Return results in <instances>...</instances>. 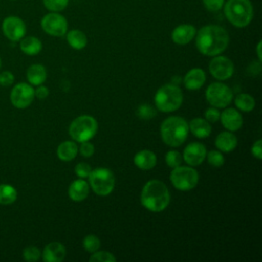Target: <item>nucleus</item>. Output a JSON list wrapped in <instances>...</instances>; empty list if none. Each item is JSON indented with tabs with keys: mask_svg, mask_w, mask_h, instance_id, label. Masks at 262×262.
Returning <instances> with one entry per match:
<instances>
[{
	"mask_svg": "<svg viewBox=\"0 0 262 262\" xmlns=\"http://www.w3.org/2000/svg\"><path fill=\"white\" fill-rule=\"evenodd\" d=\"M206 82V74L200 68L191 69L186 73L183 79V83L186 89L188 90H198Z\"/></svg>",
	"mask_w": 262,
	"mask_h": 262,
	"instance_id": "obj_18",
	"label": "nucleus"
},
{
	"mask_svg": "<svg viewBox=\"0 0 262 262\" xmlns=\"http://www.w3.org/2000/svg\"><path fill=\"white\" fill-rule=\"evenodd\" d=\"M96 120L88 115L77 117L70 125L69 134L77 142H84L90 140L97 132Z\"/></svg>",
	"mask_w": 262,
	"mask_h": 262,
	"instance_id": "obj_6",
	"label": "nucleus"
},
{
	"mask_svg": "<svg viewBox=\"0 0 262 262\" xmlns=\"http://www.w3.org/2000/svg\"><path fill=\"white\" fill-rule=\"evenodd\" d=\"M41 27L45 33L54 37L64 36L68 31V21L57 12H50L41 19Z\"/></svg>",
	"mask_w": 262,
	"mask_h": 262,
	"instance_id": "obj_10",
	"label": "nucleus"
},
{
	"mask_svg": "<svg viewBox=\"0 0 262 262\" xmlns=\"http://www.w3.org/2000/svg\"><path fill=\"white\" fill-rule=\"evenodd\" d=\"M162 140L169 146L181 145L188 135V123L181 117L173 116L163 121L161 125Z\"/></svg>",
	"mask_w": 262,
	"mask_h": 262,
	"instance_id": "obj_3",
	"label": "nucleus"
},
{
	"mask_svg": "<svg viewBox=\"0 0 262 262\" xmlns=\"http://www.w3.org/2000/svg\"><path fill=\"white\" fill-rule=\"evenodd\" d=\"M23 257L28 262H35L40 259L41 252L37 247L29 246L23 251Z\"/></svg>",
	"mask_w": 262,
	"mask_h": 262,
	"instance_id": "obj_34",
	"label": "nucleus"
},
{
	"mask_svg": "<svg viewBox=\"0 0 262 262\" xmlns=\"http://www.w3.org/2000/svg\"><path fill=\"white\" fill-rule=\"evenodd\" d=\"M49 94V90L46 86L39 85L37 89H35V96L39 99H45Z\"/></svg>",
	"mask_w": 262,
	"mask_h": 262,
	"instance_id": "obj_42",
	"label": "nucleus"
},
{
	"mask_svg": "<svg viewBox=\"0 0 262 262\" xmlns=\"http://www.w3.org/2000/svg\"><path fill=\"white\" fill-rule=\"evenodd\" d=\"M156 111L149 104H141L137 110V116L141 119H150L155 117Z\"/></svg>",
	"mask_w": 262,
	"mask_h": 262,
	"instance_id": "obj_35",
	"label": "nucleus"
},
{
	"mask_svg": "<svg viewBox=\"0 0 262 262\" xmlns=\"http://www.w3.org/2000/svg\"><path fill=\"white\" fill-rule=\"evenodd\" d=\"M215 145L219 150L223 152H229L236 147L237 138L231 131H223L217 135L215 139Z\"/></svg>",
	"mask_w": 262,
	"mask_h": 262,
	"instance_id": "obj_20",
	"label": "nucleus"
},
{
	"mask_svg": "<svg viewBox=\"0 0 262 262\" xmlns=\"http://www.w3.org/2000/svg\"><path fill=\"white\" fill-rule=\"evenodd\" d=\"M207 101L215 107H226L232 100L233 94L230 88L220 82L212 83L206 90Z\"/></svg>",
	"mask_w": 262,
	"mask_h": 262,
	"instance_id": "obj_9",
	"label": "nucleus"
},
{
	"mask_svg": "<svg viewBox=\"0 0 262 262\" xmlns=\"http://www.w3.org/2000/svg\"><path fill=\"white\" fill-rule=\"evenodd\" d=\"M116 260V257L111 252L98 250L92 253V255L89 257V261L91 262H114Z\"/></svg>",
	"mask_w": 262,
	"mask_h": 262,
	"instance_id": "obj_30",
	"label": "nucleus"
},
{
	"mask_svg": "<svg viewBox=\"0 0 262 262\" xmlns=\"http://www.w3.org/2000/svg\"><path fill=\"white\" fill-rule=\"evenodd\" d=\"M195 38L198 50L207 56H216L228 46L229 36L225 29L217 25H208L201 28Z\"/></svg>",
	"mask_w": 262,
	"mask_h": 262,
	"instance_id": "obj_1",
	"label": "nucleus"
},
{
	"mask_svg": "<svg viewBox=\"0 0 262 262\" xmlns=\"http://www.w3.org/2000/svg\"><path fill=\"white\" fill-rule=\"evenodd\" d=\"M165 160H166V163L167 165L174 169L178 166L181 165V162H182V156L180 155L179 151L177 150H169L167 154H166V157H165Z\"/></svg>",
	"mask_w": 262,
	"mask_h": 262,
	"instance_id": "obj_32",
	"label": "nucleus"
},
{
	"mask_svg": "<svg viewBox=\"0 0 262 262\" xmlns=\"http://www.w3.org/2000/svg\"><path fill=\"white\" fill-rule=\"evenodd\" d=\"M195 34H196V30L192 25L183 24V25L177 26L173 30L171 34V38L174 43L178 45H185L195 37Z\"/></svg>",
	"mask_w": 262,
	"mask_h": 262,
	"instance_id": "obj_17",
	"label": "nucleus"
},
{
	"mask_svg": "<svg viewBox=\"0 0 262 262\" xmlns=\"http://www.w3.org/2000/svg\"><path fill=\"white\" fill-rule=\"evenodd\" d=\"M223 127L228 131H237L243 126V117L237 110L229 107L220 114V119Z\"/></svg>",
	"mask_w": 262,
	"mask_h": 262,
	"instance_id": "obj_15",
	"label": "nucleus"
},
{
	"mask_svg": "<svg viewBox=\"0 0 262 262\" xmlns=\"http://www.w3.org/2000/svg\"><path fill=\"white\" fill-rule=\"evenodd\" d=\"M47 78L46 69L40 63L32 64L27 70V80L31 85L39 86L42 85Z\"/></svg>",
	"mask_w": 262,
	"mask_h": 262,
	"instance_id": "obj_23",
	"label": "nucleus"
},
{
	"mask_svg": "<svg viewBox=\"0 0 262 262\" xmlns=\"http://www.w3.org/2000/svg\"><path fill=\"white\" fill-rule=\"evenodd\" d=\"M35 89L28 83L16 84L10 92V101L16 108H26L34 100Z\"/></svg>",
	"mask_w": 262,
	"mask_h": 262,
	"instance_id": "obj_11",
	"label": "nucleus"
},
{
	"mask_svg": "<svg viewBox=\"0 0 262 262\" xmlns=\"http://www.w3.org/2000/svg\"><path fill=\"white\" fill-rule=\"evenodd\" d=\"M236 107L243 112H251L255 107V99L248 93H241L234 98Z\"/></svg>",
	"mask_w": 262,
	"mask_h": 262,
	"instance_id": "obj_28",
	"label": "nucleus"
},
{
	"mask_svg": "<svg viewBox=\"0 0 262 262\" xmlns=\"http://www.w3.org/2000/svg\"><path fill=\"white\" fill-rule=\"evenodd\" d=\"M188 129L198 138H206L212 131L211 123L203 118L192 119L188 124Z\"/></svg>",
	"mask_w": 262,
	"mask_h": 262,
	"instance_id": "obj_22",
	"label": "nucleus"
},
{
	"mask_svg": "<svg viewBox=\"0 0 262 262\" xmlns=\"http://www.w3.org/2000/svg\"><path fill=\"white\" fill-rule=\"evenodd\" d=\"M69 196L74 202L84 201L89 193V184L83 178L77 179L69 186Z\"/></svg>",
	"mask_w": 262,
	"mask_h": 262,
	"instance_id": "obj_19",
	"label": "nucleus"
},
{
	"mask_svg": "<svg viewBox=\"0 0 262 262\" xmlns=\"http://www.w3.org/2000/svg\"><path fill=\"white\" fill-rule=\"evenodd\" d=\"M66 248L61 243L52 242L45 246L42 259L45 262H61L66 258Z\"/></svg>",
	"mask_w": 262,
	"mask_h": 262,
	"instance_id": "obj_16",
	"label": "nucleus"
},
{
	"mask_svg": "<svg viewBox=\"0 0 262 262\" xmlns=\"http://www.w3.org/2000/svg\"><path fill=\"white\" fill-rule=\"evenodd\" d=\"M257 55H258V59H259V61H261L262 60V55H261V42H259L258 43V45H257Z\"/></svg>",
	"mask_w": 262,
	"mask_h": 262,
	"instance_id": "obj_43",
	"label": "nucleus"
},
{
	"mask_svg": "<svg viewBox=\"0 0 262 262\" xmlns=\"http://www.w3.org/2000/svg\"><path fill=\"white\" fill-rule=\"evenodd\" d=\"M206 158L208 163L213 167H221L224 164V157L219 150H210L207 152Z\"/></svg>",
	"mask_w": 262,
	"mask_h": 262,
	"instance_id": "obj_33",
	"label": "nucleus"
},
{
	"mask_svg": "<svg viewBox=\"0 0 262 262\" xmlns=\"http://www.w3.org/2000/svg\"><path fill=\"white\" fill-rule=\"evenodd\" d=\"M207 149L203 143L191 142L183 150V160L190 167L200 166L206 159Z\"/></svg>",
	"mask_w": 262,
	"mask_h": 262,
	"instance_id": "obj_14",
	"label": "nucleus"
},
{
	"mask_svg": "<svg viewBox=\"0 0 262 262\" xmlns=\"http://www.w3.org/2000/svg\"><path fill=\"white\" fill-rule=\"evenodd\" d=\"M224 14L234 27H247L253 18V6L250 0H228L224 4Z\"/></svg>",
	"mask_w": 262,
	"mask_h": 262,
	"instance_id": "obj_4",
	"label": "nucleus"
},
{
	"mask_svg": "<svg viewBox=\"0 0 262 262\" xmlns=\"http://www.w3.org/2000/svg\"><path fill=\"white\" fill-rule=\"evenodd\" d=\"M83 248L89 252V253H94L95 251H97L100 247V241L98 238V236L94 235V234H88L83 238L82 242Z\"/></svg>",
	"mask_w": 262,
	"mask_h": 262,
	"instance_id": "obj_29",
	"label": "nucleus"
},
{
	"mask_svg": "<svg viewBox=\"0 0 262 262\" xmlns=\"http://www.w3.org/2000/svg\"><path fill=\"white\" fill-rule=\"evenodd\" d=\"M88 178L92 190L98 195H107L115 187V176L110 169L96 168L91 170Z\"/></svg>",
	"mask_w": 262,
	"mask_h": 262,
	"instance_id": "obj_7",
	"label": "nucleus"
},
{
	"mask_svg": "<svg viewBox=\"0 0 262 262\" xmlns=\"http://www.w3.org/2000/svg\"><path fill=\"white\" fill-rule=\"evenodd\" d=\"M0 68H1V57H0Z\"/></svg>",
	"mask_w": 262,
	"mask_h": 262,
	"instance_id": "obj_44",
	"label": "nucleus"
},
{
	"mask_svg": "<svg viewBox=\"0 0 262 262\" xmlns=\"http://www.w3.org/2000/svg\"><path fill=\"white\" fill-rule=\"evenodd\" d=\"M67 41L69 45L77 50L85 48L87 45V37L80 30H71L67 33Z\"/></svg>",
	"mask_w": 262,
	"mask_h": 262,
	"instance_id": "obj_26",
	"label": "nucleus"
},
{
	"mask_svg": "<svg viewBox=\"0 0 262 262\" xmlns=\"http://www.w3.org/2000/svg\"><path fill=\"white\" fill-rule=\"evenodd\" d=\"M141 205L150 212H161L170 203V192L167 185L158 179L147 181L140 193Z\"/></svg>",
	"mask_w": 262,
	"mask_h": 262,
	"instance_id": "obj_2",
	"label": "nucleus"
},
{
	"mask_svg": "<svg viewBox=\"0 0 262 262\" xmlns=\"http://www.w3.org/2000/svg\"><path fill=\"white\" fill-rule=\"evenodd\" d=\"M183 101V94L180 88L173 84L163 85L155 94L156 107L164 113H171L178 110Z\"/></svg>",
	"mask_w": 262,
	"mask_h": 262,
	"instance_id": "obj_5",
	"label": "nucleus"
},
{
	"mask_svg": "<svg viewBox=\"0 0 262 262\" xmlns=\"http://www.w3.org/2000/svg\"><path fill=\"white\" fill-rule=\"evenodd\" d=\"M2 32L7 39L16 42L25 37L27 28L21 18L17 16H7L2 23Z\"/></svg>",
	"mask_w": 262,
	"mask_h": 262,
	"instance_id": "obj_13",
	"label": "nucleus"
},
{
	"mask_svg": "<svg viewBox=\"0 0 262 262\" xmlns=\"http://www.w3.org/2000/svg\"><path fill=\"white\" fill-rule=\"evenodd\" d=\"M199 173L192 167L178 166L170 174V181L173 186L181 191L193 189L199 183Z\"/></svg>",
	"mask_w": 262,
	"mask_h": 262,
	"instance_id": "obj_8",
	"label": "nucleus"
},
{
	"mask_svg": "<svg viewBox=\"0 0 262 262\" xmlns=\"http://www.w3.org/2000/svg\"><path fill=\"white\" fill-rule=\"evenodd\" d=\"M19 48L27 55H36L41 51L42 43L38 38L29 36L20 39Z\"/></svg>",
	"mask_w": 262,
	"mask_h": 262,
	"instance_id": "obj_25",
	"label": "nucleus"
},
{
	"mask_svg": "<svg viewBox=\"0 0 262 262\" xmlns=\"http://www.w3.org/2000/svg\"><path fill=\"white\" fill-rule=\"evenodd\" d=\"M210 74L217 80L224 81L229 79L234 71L233 62L226 56L216 55L209 63Z\"/></svg>",
	"mask_w": 262,
	"mask_h": 262,
	"instance_id": "obj_12",
	"label": "nucleus"
},
{
	"mask_svg": "<svg viewBox=\"0 0 262 262\" xmlns=\"http://www.w3.org/2000/svg\"><path fill=\"white\" fill-rule=\"evenodd\" d=\"M205 119L209 123H216L220 119V112L218 111V107L211 106L207 108L205 112Z\"/></svg>",
	"mask_w": 262,
	"mask_h": 262,
	"instance_id": "obj_37",
	"label": "nucleus"
},
{
	"mask_svg": "<svg viewBox=\"0 0 262 262\" xmlns=\"http://www.w3.org/2000/svg\"><path fill=\"white\" fill-rule=\"evenodd\" d=\"M68 3L69 0H43L44 6L52 12L63 10L68 6Z\"/></svg>",
	"mask_w": 262,
	"mask_h": 262,
	"instance_id": "obj_31",
	"label": "nucleus"
},
{
	"mask_svg": "<svg viewBox=\"0 0 262 262\" xmlns=\"http://www.w3.org/2000/svg\"><path fill=\"white\" fill-rule=\"evenodd\" d=\"M56 154L59 160L63 162H70L76 158L78 154V146L74 141L67 140L58 145Z\"/></svg>",
	"mask_w": 262,
	"mask_h": 262,
	"instance_id": "obj_24",
	"label": "nucleus"
},
{
	"mask_svg": "<svg viewBox=\"0 0 262 262\" xmlns=\"http://www.w3.org/2000/svg\"><path fill=\"white\" fill-rule=\"evenodd\" d=\"M204 6L209 11H218L224 4V0H203Z\"/></svg>",
	"mask_w": 262,
	"mask_h": 262,
	"instance_id": "obj_38",
	"label": "nucleus"
},
{
	"mask_svg": "<svg viewBox=\"0 0 262 262\" xmlns=\"http://www.w3.org/2000/svg\"><path fill=\"white\" fill-rule=\"evenodd\" d=\"M251 152L254 158L261 160L262 159V140L258 139L251 147Z\"/></svg>",
	"mask_w": 262,
	"mask_h": 262,
	"instance_id": "obj_41",
	"label": "nucleus"
},
{
	"mask_svg": "<svg viewBox=\"0 0 262 262\" xmlns=\"http://www.w3.org/2000/svg\"><path fill=\"white\" fill-rule=\"evenodd\" d=\"M91 167L87 163H78L75 166V173L80 178H87L91 172Z\"/></svg>",
	"mask_w": 262,
	"mask_h": 262,
	"instance_id": "obj_36",
	"label": "nucleus"
},
{
	"mask_svg": "<svg viewBox=\"0 0 262 262\" xmlns=\"http://www.w3.org/2000/svg\"><path fill=\"white\" fill-rule=\"evenodd\" d=\"M79 150L84 158H90L94 154V145L91 142H89V140L84 141V142H81V146Z\"/></svg>",
	"mask_w": 262,
	"mask_h": 262,
	"instance_id": "obj_39",
	"label": "nucleus"
},
{
	"mask_svg": "<svg viewBox=\"0 0 262 262\" xmlns=\"http://www.w3.org/2000/svg\"><path fill=\"white\" fill-rule=\"evenodd\" d=\"M13 81H14V76L11 72L4 71L0 74V85L1 86H5V87L10 86V85H12Z\"/></svg>",
	"mask_w": 262,
	"mask_h": 262,
	"instance_id": "obj_40",
	"label": "nucleus"
},
{
	"mask_svg": "<svg viewBox=\"0 0 262 262\" xmlns=\"http://www.w3.org/2000/svg\"><path fill=\"white\" fill-rule=\"evenodd\" d=\"M134 164L140 170H150L157 164V156L148 149H142L134 156Z\"/></svg>",
	"mask_w": 262,
	"mask_h": 262,
	"instance_id": "obj_21",
	"label": "nucleus"
},
{
	"mask_svg": "<svg viewBox=\"0 0 262 262\" xmlns=\"http://www.w3.org/2000/svg\"><path fill=\"white\" fill-rule=\"evenodd\" d=\"M17 199L16 189L10 184H0V205H11Z\"/></svg>",
	"mask_w": 262,
	"mask_h": 262,
	"instance_id": "obj_27",
	"label": "nucleus"
}]
</instances>
